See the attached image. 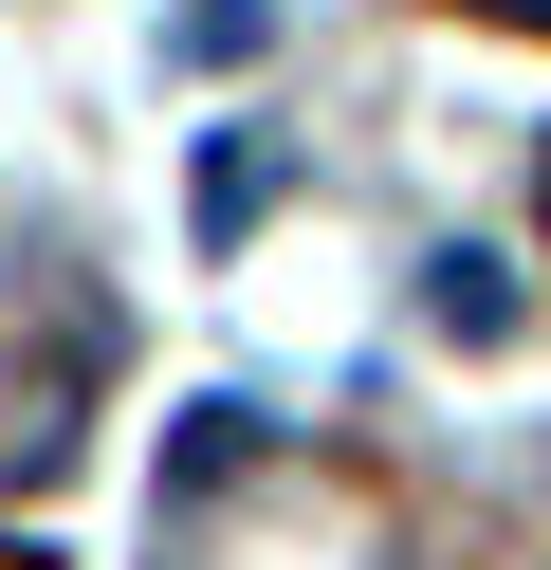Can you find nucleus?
I'll use <instances>...</instances> for the list:
<instances>
[{
  "label": "nucleus",
  "instance_id": "1",
  "mask_svg": "<svg viewBox=\"0 0 551 570\" xmlns=\"http://www.w3.org/2000/svg\"><path fill=\"white\" fill-rule=\"evenodd\" d=\"M257 203H276V148H257V129H220V148H203V239H239Z\"/></svg>",
  "mask_w": 551,
  "mask_h": 570
},
{
  "label": "nucleus",
  "instance_id": "2",
  "mask_svg": "<svg viewBox=\"0 0 551 570\" xmlns=\"http://www.w3.org/2000/svg\"><path fill=\"white\" fill-rule=\"evenodd\" d=\"M441 332L496 350V332H514V276H496V258H441Z\"/></svg>",
  "mask_w": 551,
  "mask_h": 570
}]
</instances>
